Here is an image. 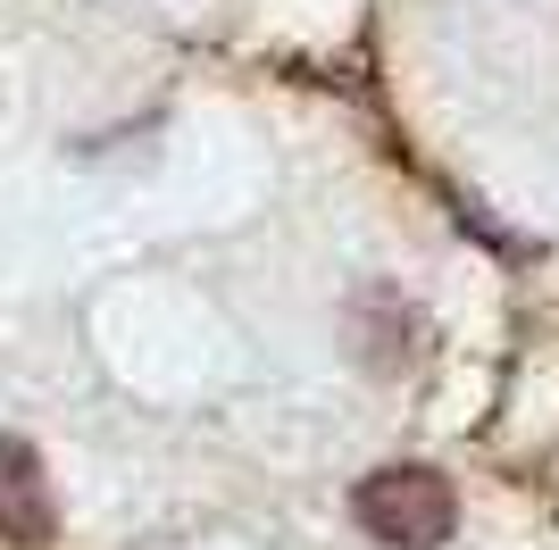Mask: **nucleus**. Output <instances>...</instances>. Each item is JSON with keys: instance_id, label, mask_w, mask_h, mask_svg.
I'll return each instance as SVG.
<instances>
[{"instance_id": "1", "label": "nucleus", "mask_w": 559, "mask_h": 550, "mask_svg": "<svg viewBox=\"0 0 559 550\" xmlns=\"http://www.w3.org/2000/svg\"><path fill=\"white\" fill-rule=\"evenodd\" d=\"M359 534L384 550H443L451 526H460V492H451L435 467H376L350 501Z\"/></svg>"}, {"instance_id": "2", "label": "nucleus", "mask_w": 559, "mask_h": 550, "mask_svg": "<svg viewBox=\"0 0 559 550\" xmlns=\"http://www.w3.org/2000/svg\"><path fill=\"white\" fill-rule=\"evenodd\" d=\"M50 534H59V501H50L43 451H34L25 434H0V542L43 550Z\"/></svg>"}]
</instances>
